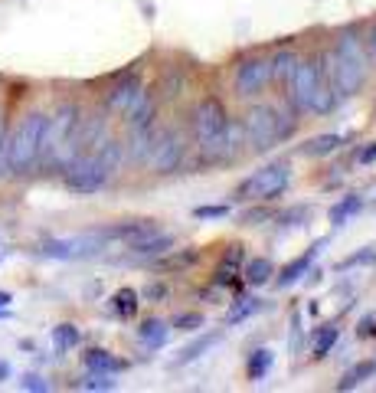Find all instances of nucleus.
<instances>
[{
    "instance_id": "obj_4",
    "label": "nucleus",
    "mask_w": 376,
    "mask_h": 393,
    "mask_svg": "<svg viewBox=\"0 0 376 393\" xmlns=\"http://www.w3.org/2000/svg\"><path fill=\"white\" fill-rule=\"evenodd\" d=\"M79 111L76 102H66L56 109V115H46V128H43V148H40V161L50 167H69L76 161L79 145H76V131H79Z\"/></svg>"
},
{
    "instance_id": "obj_30",
    "label": "nucleus",
    "mask_w": 376,
    "mask_h": 393,
    "mask_svg": "<svg viewBox=\"0 0 376 393\" xmlns=\"http://www.w3.org/2000/svg\"><path fill=\"white\" fill-rule=\"evenodd\" d=\"M200 259L197 249H187V253H177V256L164 259V262H157V269H187V265H193Z\"/></svg>"
},
{
    "instance_id": "obj_25",
    "label": "nucleus",
    "mask_w": 376,
    "mask_h": 393,
    "mask_svg": "<svg viewBox=\"0 0 376 393\" xmlns=\"http://www.w3.org/2000/svg\"><path fill=\"white\" fill-rule=\"evenodd\" d=\"M220 341V334L216 331H210V334H203V338H200V341H193V344H187V348L180 350V358L173 360V364H177V367H183V364H190V360H197V358H203L206 350L213 348V344Z\"/></svg>"
},
{
    "instance_id": "obj_29",
    "label": "nucleus",
    "mask_w": 376,
    "mask_h": 393,
    "mask_svg": "<svg viewBox=\"0 0 376 393\" xmlns=\"http://www.w3.org/2000/svg\"><path fill=\"white\" fill-rule=\"evenodd\" d=\"M79 390H115V380L111 374H102V370H89V377L79 380Z\"/></svg>"
},
{
    "instance_id": "obj_7",
    "label": "nucleus",
    "mask_w": 376,
    "mask_h": 393,
    "mask_svg": "<svg viewBox=\"0 0 376 393\" xmlns=\"http://www.w3.org/2000/svg\"><path fill=\"white\" fill-rule=\"evenodd\" d=\"M43 128H46V115L43 111H30V115H23L17 131L10 135V141L4 145V157H7V167L13 174H26L36 161H40Z\"/></svg>"
},
{
    "instance_id": "obj_38",
    "label": "nucleus",
    "mask_w": 376,
    "mask_h": 393,
    "mask_svg": "<svg viewBox=\"0 0 376 393\" xmlns=\"http://www.w3.org/2000/svg\"><path fill=\"white\" fill-rule=\"evenodd\" d=\"M164 295H167L164 285H151V289H147V299H164Z\"/></svg>"
},
{
    "instance_id": "obj_5",
    "label": "nucleus",
    "mask_w": 376,
    "mask_h": 393,
    "mask_svg": "<svg viewBox=\"0 0 376 393\" xmlns=\"http://www.w3.org/2000/svg\"><path fill=\"white\" fill-rule=\"evenodd\" d=\"M331 76L341 99L357 95L363 89V82H367V52H363V43H360V36L353 30H343L337 36V43H334Z\"/></svg>"
},
{
    "instance_id": "obj_23",
    "label": "nucleus",
    "mask_w": 376,
    "mask_h": 393,
    "mask_svg": "<svg viewBox=\"0 0 376 393\" xmlns=\"http://www.w3.org/2000/svg\"><path fill=\"white\" fill-rule=\"evenodd\" d=\"M137 305H141V301H137L135 289H118L115 295H111V311H115L118 318H125V321L137 315Z\"/></svg>"
},
{
    "instance_id": "obj_18",
    "label": "nucleus",
    "mask_w": 376,
    "mask_h": 393,
    "mask_svg": "<svg viewBox=\"0 0 376 393\" xmlns=\"http://www.w3.org/2000/svg\"><path fill=\"white\" fill-rule=\"evenodd\" d=\"M370 377H376V360H360V364H353V367L337 380V390H341V393L357 390L360 384H367Z\"/></svg>"
},
{
    "instance_id": "obj_6",
    "label": "nucleus",
    "mask_w": 376,
    "mask_h": 393,
    "mask_svg": "<svg viewBox=\"0 0 376 393\" xmlns=\"http://www.w3.org/2000/svg\"><path fill=\"white\" fill-rule=\"evenodd\" d=\"M242 128H246V141L252 145V151H272L295 131V118L275 105H252L246 111Z\"/></svg>"
},
{
    "instance_id": "obj_9",
    "label": "nucleus",
    "mask_w": 376,
    "mask_h": 393,
    "mask_svg": "<svg viewBox=\"0 0 376 393\" xmlns=\"http://www.w3.org/2000/svg\"><path fill=\"white\" fill-rule=\"evenodd\" d=\"M108 246L102 236V230L92 233H76V236H59V240H46L40 246V256L46 259H89L98 256L102 249Z\"/></svg>"
},
{
    "instance_id": "obj_2",
    "label": "nucleus",
    "mask_w": 376,
    "mask_h": 393,
    "mask_svg": "<svg viewBox=\"0 0 376 393\" xmlns=\"http://www.w3.org/2000/svg\"><path fill=\"white\" fill-rule=\"evenodd\" d=\"M121 141L115 138H105L98 148L92 151H82L76 161L66 167V187L72 194H95V190H102L108 184V177L115 174L121 161Z\"/></svg>"
},
{
    "instance_id": "obj_24",
    "label": "nucleus",
    "mask_w": 376,
    "mask_h": 393,
    "mask_svg": "<svg viewBox=\"0 0 376 393\" xmlns=\"http://www.w3.org/2000/svg\"><path fill=\"white\" fill-rule=\"evenodd\" d=\"M272 360H275V354H272L268 348L252 350V354H249V360H246V374H249V380H262V377L268 374V367H272Z\"/></svg>"
},
{
    "instance_id": "obj_20",
    "label": "nucleus",
    "mask_w": 376,
    "mask_h": 393,
    "mask_svg": "<svg viewBox=\"0 0 376 393\" xmlns=\"http://www.w3.org/2000/svg\"><path fill=\"white\" fill-rule=\"evenodd\" d=\"M82 364H86L89 370H102V374H118V370H125V360L111 358L108 350H102V348L86 350V354H82Z\"/></svg>"
},
{
    "instance_id": "obj_33",
    "label": "nucleus",
    "mask_w": 376,
    "mask_h": 393,
    "mask_svg": "<svg viewBox=\"0 0 376 393\" xmlns=\"http://www.w3.org/2000/svg\"><path fill=\"white\" fill-rule=\"evenodd\" d=\"M193 216H197V220H226V216H229V206H197Z\"/></svg>"
},
{
    "instance_id": "obj_15",
    "label": "nucleus",
    "mask_w": 376,
    "mask_h": 393,
    "mask_svg": "<svg viewBox=\"0 0 376 393\" xmlns=\"http://www.w3.org/2000/svg\"><path fill=\"white\" fill-rule=\"evenodd\" d=\"M131 253H135L137 259H154L161 256V253H167V249H173V236H167V233H151V236H144V240H137L131 243Z\"/></svg>"
},
{
    "instance_id": "obj_22",
    "label": "nucleus",
    "mask_w": 376,
    "mask_h": 393,
    "mask_svg": "<svg viewBox=\"0 0 376 393\" xmlns=\"http://www.w3.org/2000/svg\"><path fill=\"white\" fill-rule=\"evenodd\" d=\"M341 145H343V135H317V138H311V141L301 145V154H308V157H324V154H334Z\"/></svg>"
},
{
    "instance_id": "obj_8",
    "label": "nucleus",
    "mask_w": 376,
    "mask_h": 393,
    "mask_svg": "<svg viewBox=\"0 0 376 393\" xmlns=\"http://www.w3.org/2000/svg\"><path fill=\"white\" fill-rule=\"evenodd\" d=\"M288 184H291V167L285 161H278L242 180L236 196L239 200H275V196H282L288 190Z\"/></svg>"
},
{
    "instance_id": "obj_1",
    "label": "nucleus",
    "mask_w": 376,
    "mask_h": 393,
    "mask_svg": "<svg viewBox=\"0 0 376 393\" xmlns=\"http://www.w3.org/2000/svg\"><path fill=\"white\" fill-rule=\"evenodd\" d=\"M190 125H193V138H197L200 151L213 161L222 157H232V135H236V125L229 121V111L226 105L216 99V95H206L193 105V115H190Z\"/></svg>"
},
{
    "instance_id": "obj_36",
    "label": "nucleus",
    "mask_w": 376,
    "mask_h": 393,
    "mask_svg": "<svg viewBox=\"0 0 376 393\" xmlns=\"http://www.w3.org/2000/svg\"><path fill=\"white\" fill-rule=\"evenodd\" d=\"M357 161H360V164H373V161H376V141H373L370 148H363V151L357 154Z\"/></svg>"
},
{
    "instance_id": "obj_31",
    "label": "nucleus",
    "mask_w": 376,
    "mask_h": 393,
    "mask_svg": "<svg viewBox=\"0 0 376 393\" xmlns=\"http://www.w3.org/2000/svg\"><path fill=\"white\" fill-rule=\"evenodd\" d=\"M173 328L197 331V328H203V315H200V311H183V315H173Z\"/></svg>"
},
{
    "instance_id": "obj_13",
    "label": "nucleus",
    "mask_w": 376,
    "mask_h": 393,
    "mask_svg": "<svg viewBox=\"0 0 376 393\" xmlns=\"http://www.w3.org/2000/svg\"><path fill=\"white\" fill-rule=\"evenodd\" d=\"M321 246H324V240H317L314 246L308 249V253H301L298 259H291L282 272H278V289H288V285L301 282V279H304V272H308L311 265H314V259H317V253H321Z\"/></svg>"
},
{
    "instance_id": "obj_11",
    "label": "nucleus",
    "mask_w": 376,
    "mask_h": 393,
    "mask_svg": "<svg viewBox=\"0 0 376 393\" xmlns=\"http://www.w3.org/2000/svg\"><path fill=\"white\" fill-rule=\"evenodd\" d=\"M183 164V138L173 128L154 135V145H151V167L157 174H173Z\"/></svg>"
},
{
    "instance_id": "obj_40",
    "label": "nucleus",
    "mask_w": 376,
    "mask_h": 393,
    "mask_svg": "<svg viewBox=\"0 0 376 393\" xmlns=\"http://www.w3.org/2000/svg\"><path fill=\"white\" fill-rule=\"evenodd\" d=\"M0 154H4V111H0Z\"/></svg>"
},
{
    "instance_id": "obj_26",
    "label": "nucleus",
    "mask_w": 376,
    "mask_h": 393,
    "mask_svg": "<svg viewBox=\"0 0 376 393\" xmlns=\"http://www.w3.org/2000/svg\"><path fill=\"white\" fill-rule=\"evenodd\" d=\"M337 338H341V328H334V325H324V328H317L314 334V348H311V358L321 360L331 354V348L337 344Z\"/></svg>"
},
{
    "instance_id": "obj_35",
    "label": "nucleus",
    "mask_w": 376,
    "mask_h": 393,
    "mask_svg": "<svg viewBox=\"0 0 376 393\" xmlns=\"http://www.w3.org/2000/svg\"><path fill=\"white\" fill-rule=\"evenodd\" d=\"M20 387H23V390H33V393H46V390H50V384H46L43 377H36V374H26L23 380H20Z\"/></svg>"
},
{
    "instance_id": "obj_39",
    "label": "nucleus",
    "mask_w": 376,
    "mask_h": 393,
    "mask_svg": "<svg viewBox=\"0 0 376 393\" xmlns=\"http://www.w3.org/2000/svg\"><path fill=\"white\" fill-rule=\"evenodd\" d=\"M10 301H13V295H10V292H0V308H10Z\"/></svg>"
},
{
    "instance_id": "obj_34",
    "label": "nucleus",
    "mask_w": 376,
    "mask_h": 393,
    "mask_svg": "<svg viewBox=\"0 0 376 393\" xmlns=\"http://www.w3.org/2000/svg\"><path fill=\"white\" fill-rule=\"evenodd\" d=\"M373 259H376V249L367 246L363 253H353V256H347L341 265H337V269H351V265H363V262H373Z\"/></svg>"
},
{
    "instance_id": "obj_12",
    "label": "nucleus",
    "mask_w": 376,
    "mask_h": 393,
    "mask_svg": "<svg viewBox=\"0 0 376 393\" xmlns=\"http://www.w3.org/2000/svg\"><path fill=\"white\" fill-rule=\"evenodd\" d=\"M268 82H272V79H268V60H262V56L242 60L239 66H236V76H232V89H236V95H242V99L258 95Z\"/></svg>"
},
{
    "instance_id": "obj_32",
    "label": "nucleus",
    "mask_w": 376,
    "mask_h": 393,
    "mask_svg": "<svg viewBox=\"0 0 376 393\" xmlns=\"http://www.w3.org/2000/svg\"><path fill=\"white\" fill-rule=\"evenodd\" d=\"M357 338L360 341H373L376 338V311H370V315H363L357 321Z\"/></svg>"
},
{
    "instance_id": "obj_10",
    "label": "nucleus",
    "mask_w": 376,
    "mask_h": 393,
    "mask_svg": "<svg viewBox=\"0 0 376 393\" xmlns=\"http://www.w3.org/2000/svg\"><path fill=\"white\" fill-rule=\"evenodd\" d=\"M144 95H147V89H144V82H141V76H137V72H128V76H121L118 82L105 92V109H108L111 115L128 118L131 111L141 105Z\"/></svg>"
},
{
    "instance_id": "obj_3",
    "label": "nucleus",
    "mask_w": 376,
    "mask_h": 393,
    "mask_svg": "<svg viewBox=\"0 0 376 393\" xmlns=\"http://www.w3.org/2000/svg\"><path fill=\"white\" fill-rule=\"evenodd\" d=\"M288 95L295 109L314 111V115H327L341 102V99L331 95V76L317 60H298V66L288 79Z\"/></svg>"
},
{
    "instance_id": "obj_27",
    "label": "nucleus",
    "mask_w": 376,
    "mask_h": 393,
    "mask_svg": "<svg viewBox=\"0 0 376 393\" xmlns=\"http://www.w3.org/2000/svg\"><path fill=\"white\" fill-rule=\"evenodd\" d=\"M79 341H82V334H79L76 325H56L52 328V348L59 350V354L79 348Z\"/></svg>"
},
{
    "instance_id": "obj_21",
    "label": "nucleus",
    "mask_w": 376,
    "mask_h": 393,
    "mask_svg": "<svg viewBox=\"0 0 376 393\" xmlns=\"http://www.w3.org/2000/svg\"><path fill=\"white\" fill-rule=\"evenodd\" d=\"M360 206H363V196H360V194L341 196V200L331 206V223H334V226H343V223L351 220V216L360 214Z\"/></svg>"
},
{
    "instance_id": "obj_19",
    "label": "nucleus",
    "mask_w": 376,
    "mask_h": 393,
    "mask_svg": "<svg viewBox=\"0 0 376 393\" xmlns=\"http://www.w3.org/2000/svg\"><path fill=\"white\" fill-rule=\"evenodd\" d=\"M167 331H171V328L164 325L161 318H147L144 325L137 328V341L144 344L147 350H157V348H164V341H167Z\"/></svg>"
},
{
    "instance_id": "obj_14",
    "label": "nucleus",
    "mask_w": 376,
    "mask_h": 393,
    "mask_svg": "<svg viewBox=\"0 0 376 393\" xmlns=\"http://www.w3.org/2000/svg\"><path fill=\"white\" fill-rule=\"evenodd\" d=\"M239 275H242V246H229L226 259L216 265L213 282L216 285H236L239 282Z\"/></svg>"
},
{
    "instance_id": "obj_28",
    "label": "nucleus",
    "mask_w": 376,
    "mask_h": 393,
    "mask_svg": "<svg viewBox=\"0 0 376 393\" xmlns=\"http://www.w3.org/2000/svg\"><path fill=\"white\" fill-rule=\"evenodd\" d=\"M258 311H262V301H258V299H242L239 305H236L229 315H226V325H242L246 318L258 315Z\"/></svg>"
},
{
    "instance_id": "obj_16",
    "label": "nucleus",
    "mask_w": 376,
    "mask_h": 393,
    "mask_svg": "<svg viewBox=\"0 0 376 393\" xmlns=\"http://www.w3.org/2000/svg\"><path fill=\"white\" fill-rule=\"evenodd\" d=\"M272 275H275V265H272V259H266V256H256V259H249V262H242V282H249L252 289L268 285Z\"/></svg>"
},
{
    "instance_id": "obj_37",
    "label": "nucleus",
    "mask_w": 376,
    "mask_h": 393,
    "mask_svg": "<svg viewBox=\"0 0 376 393\" xmlns=\"http://www.w3.org/2000/svg\"><path fill=\"white\" fill-rule=\"evenodd\" d=\"M367 56L376 62V23L370 26V33H367Z\"/></svg>"
},
{
    "instance_id": "obj_17",
    "label": "nucleus",
    "mask_w": 376,
    "mask_h": 393,
    "mask_svg": "<svg viewBox=\"0 0 376 393\" xmlns=\"http://www.w3.org/2000/svg\"><path fill=\"white\" fill-rule=\"evenodd\" d=\"M295 66H298V52L278 50L272 60H268V79H272V82H278V86H288V79H291V72H295Z\"/></svg>"
}]
</instances>
